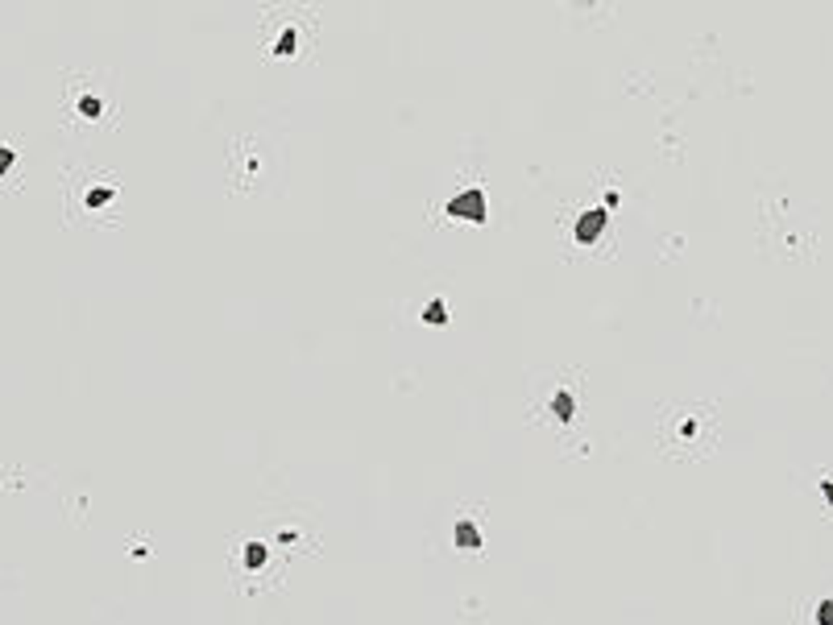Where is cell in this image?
I'll use <instances>...</instances> for the list:
<instances>
[{"label":"cell","mask_w":833,"mask_h":625,"mask_svg":"<svg viewBox=\"0 0 833 625\" xmlns=\"http://www.w3.org/2000/svg\"><path fill=\"white\" fill-rule=\"evenodd\" d=\"M817 621H821V625H833V600H825V605L817 609Z\"/></svg>","instance_id":"7c38bea8"},{"label":"cell","mask_w":833,"mask_h":625,"mask_svg":"<svg viewBox=\"0 0 833 625\" xmlns=\"http://www.w3.org/2000/svg\"><path fill=\"white\" fill-rule=\"evenodd\" d=\"M548 414H552L555 423H572L576 418V398H572V390H555L552 398H548Z\"/></svg>","instance_id":"52a82bcc"},{"label":"cell","mask_w":833,"mask_h":625,"mask_svg":"<svg viewBox=\"0 0 833 625\" xmlns=\"http://www.w3.org/2000/svg\"><path fill=\"white\" fill-rule=\"evenodd\" d=\"M67 112L79 121H104V116H112V99L95 79L75 75V79H67Z\"/></svg>","instance_id":"277c9868"},{"label":"cell","mask_w":833,"mask_h":625,"mask_svg":"<svg viewBox=\"0 0 833 625\" xmlns=\"http://www.w3.org/2000/svg\"><path fill=\"white\" fill-rule=\"evenodd\" d=\"M8 166H13V145H0V179L8 174Z\"/></svg>","instance_id":"8fae6325"},{"label":"cell","mask_w":833,"mask_h":625,"mask_svg":"<svg viewBox=\"0 0 833 625\" xmlns=\"http://www.w3.org/2000/svg\"><path fill=\"white\" fill-rule=\"evenodd\" d=\"M62 195H67V216L75 224H100V216L121 207L125 186L112 174H100L88 166H71L62 170Z\"/></svg>","instance_id":"7a4b0ae2"},{"label":"cell","mask_w":833,"mask_h":625,"mask_svg":"<svg viewBox=\"0 0 833 625\" xmlns=\"http://www.w3.org/2000/svg\"><path fill=\"white\" fill-rule=\"evenodd\" d=\"M266 555H270V551H266V542H249V547H245V568H262V563H266Z\"/></svg>","instance_id":"9c48e42d"},{"label":"cell","mask_w":833,"mask_h":625,"mask_svg":"<svg viewBox=\"0 0 833 625\" xmlns=\"http://www.w3.org/2000/svg\"><path fill=\"white\" fill-rule=\"evenodd\" d=\"M821 493H825V497L833 501V481H825V485H821Z\"/></svg>","instance_id":"4fadbf2b"},{"label":"cell","mask_w":833,"mask_h":625,"mask_svg":"<svg viewBox=\"0 0 833 625\" xmlns=\"http://www.w3.org/2000/svg\"><path fill=\"white\" fill-rule=\"evenodd\" d=\"M456 542H461V547H468V551H473V547H481V535H477V526L461 518V522H456Z\"/></svg>","instance_id":"ba28073f"},{"label":"cell","mask_w":833,"mask_h":625,"mask_svg":"<svg viewBox=\"0 0 833 625\" xmlns=\"http://www.w3.org/2000/svg\"><path fill=\"white\" fill-rule=\"evenodd\" d=\"M717 439V427H713V406L705 402H668L659 406L655 414V444H659V455H672V460H696L705 455Z\"/></svg>","instance_id":"6da1fadb"},{"label":"cell","mask_w":833,"mask_h":625,"mask_svg":"<svg viewBox=\"0 0 833 625\" xmlns=\"http://www.w3.org/2000/svg\"><path fill=\"white\" fill-rule=\"evenodd\" d=\"M423 319H427V323H444V319H448V307H444V303L435 298V303H427V311H423Z\"/></svg>","instance_id":"30bf717a"},{"label":"cell","mask_w":833,"mask_h":625,"mask_svg":"<svg viewBox=\"0 0 833 625\" xmlns=\"http://www.w3.org/2000/svg\"><path fill=\"white\" fill-rule=\"evenodd\" d=\"M448 216H456V220H473V224L485 220V195H481V186H473V191L456 195V199L448 203Z\"/></svg>","instance_id":"8992f818"},{"label":"cell","mask_w":833,"mask_h":625,"mask_svg":"<svg viewBox=\"0 0 833 625\" xmlns=\"http://www.w3.org/2000/svg\"><path fill=\"white\" fill-rule=\"evenodd\" d=\"M303 25H307V17L299 13H270L266 21H262V46H266V54L270 58H299V50L307 42V34H303Z\"/></svg>","instance_id":"3957f363"},{"label":"cell","mask_w":833,"mask_h":625,"mask_svg":"<svg viewBox=\"0 0 833 625\" xmlns=\"http://www.w3.org/2000/svg\"><path fill=\"white\" fill-rule=\"evenodd\" d=\"M605 220H609V212H605V207H589V212H581L576 224H572V240H576V245H597V236L605 232Z\"/></svg>","instance_id":"5b68a950"}]
</instances>
